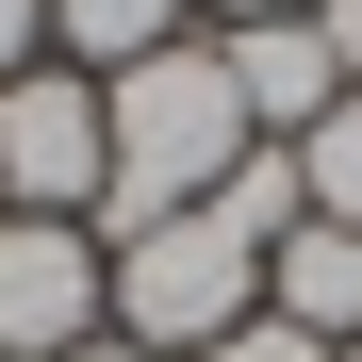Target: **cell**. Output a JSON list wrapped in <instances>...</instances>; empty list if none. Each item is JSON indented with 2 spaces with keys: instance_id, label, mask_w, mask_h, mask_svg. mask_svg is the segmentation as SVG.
<instances>
[{
  "instance_id": "1",
  "label": "cell",
  "mask_w": 362,
  "mask_h": 362,
  "mask_svg": "<svg viewBox=\"0 0 362 362\" xmlns=\"http://www.w3.org/2000/svg\"><path fill=\"white\" fill-rule=\"evenodd\" d=\"M99 148H115L99 165V247H132V230H165V214H214V181L264 132H247V99H230V49L181 33L132 83H99Z\"/></svg>"
},
{
  "instance_id": "2",
  "label": "cell",
  "mask_w": 362,
  "mask_h": 362,
  "mask_svg": "<svg viewBox=\"0 0 362 362\" xmlns=\"http://www.w3.org/2000/svg\"><path fill=\"white\" fill-rule=\"evenodd\" d=\"M99 313H115V346L198 362V346H230L264 313V247L230 214H165V230H132V247H99Z\"/></svg>"
},
{
  "instance_id": "3",
  "label": "cell",
  "mask_w": 362,
  "mask_h": 362,
  "mask_svg": "<svg viewBox=\"0 0 362 362\" xmlns=\"http://www.w3.org/2000/svg\"><path fill=\"white\" fill-rule=\"evenodd\" d=\"M99 83L83 66H17L0 83V214H83L99 230Z\"/></svg>"
},
{
  "instance_id": "4",
  "label": "cell",
  "mask_w": 362,
  "mask_h": 362,
  "mask_svg": "<svg viewBox=\"0 0 362 362\" xmlns=\"http://www.w3.org/2000/svg\"><path fill=\"white\" fill-rule=\"evenodd\" d=\"M99 230L83 214H0V362H66L99 346Z\"/></svg>"
},
{
  "instance_id": "5",
  "label": "cell",
  "mask_w": 362,
  "mask_h": 362,
  "mask_svg": "<svg viewBox=\"0 0 362 362\" xmlns=\"http://www.w3.org/2000/svg\"><path fill=\"white\" fill-rule=\"evenodd\" d=\"M214 49H230V99H247V132H264V148H296V132L346 99V66H329V33H313V17H247V33H214Z\"/></svg>"
},
{
  "instance_id": "6",
  "label": "cell",
  "mask_w": 362,
  "mask_h": 362,
  "mask_svg": "<svg viewBox=\"0 0 362 362\" xmlns=\"http://www.w3.org/2000/svg\"><path fill=\"white\" fill-rule=\"evenodd\" d=\"M264 313H280L296 346H329V362H346V346H362V230H329V214H313V230H280V247H264Z\"/></svg>"
},
{
  "instance_id": "7",
  "label": "cell",
  "mask_w": 362,
  "mask_h": 362,
  "mask_svg": "<svg viewBox=\"0 0 362 362\" xmlns=\"http://www.w3.org/2000/svg\"><path fill=\"white\" fill-rule=\"evenodd\" d=\"M148 49H181V0H49V66H83V83H132Z\"/></svg>"
},
{
  "instance_id": "8",
  "label": "cell",
  "mask_w": 362,
  "mask_h": 362,
  "mask_svg": "<svg viewBox=\"0 0 362 362\" xmlns=\"http://www.w3.org/2000/svg\"><path fill=\"white\" fill-rule=\"evenodd\" d=\"M214 214L247 230V247H280V230H313V165H296V148H247V165L214 181Z\"/></svg>"
},
{
  "instance_id": "9",
  "label": "cell",
  "mask_w": 362,
  "mask_h": 362,
  "mask_svg": "<svg viewBox=\"0 0 362 362\" xmlns=\"http://www.w3.org/2000/svg\"><path fill=\"white\" fill-rule=\"evenodd\" d=\"M296 165H313V214H329V230H362V99H329L313 132H296Z\"/></svg>"
},
{
  "instance_id": "10",
  "label": "cell",
  "mask_w": 362,
  "mask_h": 362,
  "mask_svg": "<svg viewBox=\"0 0 362 362\" xmlns=\"http://www.w3.org/2000/svg\"><path fill=\"white\" fill-rule=\"evenodd\" d=\"M198 362H329V346H296L280 313H247V329H230V346H198Z\"/></svg>"
},
{
  "instance_id": "11",
  "label": "cell",
  "mask_w": 362,
  "mask_h": 362,
  "mask_svg": "<svg viewBox=\"0 0 362 362\" xmlns=\"http://www.w3.org/2000/svg\"><path fill=\"white\" fill-rule=\"evenodd\" d=\"M17 66H49V0H0V83Z\"/></svg>"
},
{
  "instance_id": "12",
  "label": "cell",
  "mask_w": 362,
  "mask_h": 362,
  "mask_svg": "<svg viewBox=\"0 0 362 362\" xmlns=\"http://www.w3.org/2000/svg\"><path fill=\"white\" fill-rule=\"evenodd\" d=\"M313 33H329V66H346V99H362V0H313Z\"/></svg>"
},
{
  "instance_id": "13",
  "label": "cell",
  "mask_w": 362,
  "mask_h": 362,
  "mask_svg": "<svg viewBox=\"0 0 362 362\" xmlns=\"http://www.w3.org/2000/svg\"><path fill=\"white\" fill-rule=\"evenodd\" d=\"M214 17H230V33H247V17H313V0H214Z\"/></svg>"
},
{
  "instance_id": "14",
  "label": "cell",
  "mask_w": 362,
  "mask_h": 362,
  "mask_svg": "<svg viewBox=\"0 0 362 362\" xmlns=\"http://www.w3.org/2000/svg\"><path fill=\"white\" fill-rule=\"evenodd\" d=\"M66 362H148V346H115V329H99V346H66Z\"/></svg>"
},
{
  "instance_id": "15",
  "label": "cell",
  "mask_w": 362,
  "mask_h": 362,
  "mask_svg": "<svg viewBox=\"0 0 362 362\" xmlns=\"http://www.w3.org/2000/svg\"><path fill=\"white\" fill-rule=\"evenodd\" d=\"M346 362H362V346H346Z\"/></svg>"
}]
</instances>
